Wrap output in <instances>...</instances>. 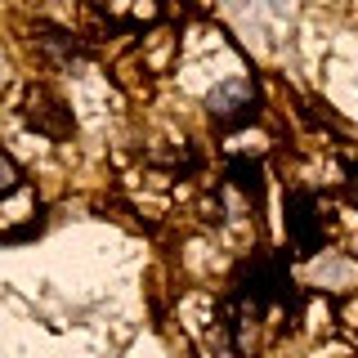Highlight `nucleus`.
Listing matches in <instances>:
<instances>
[{"instance_id": "obj_1", "label": "nucleus", "mask_w": 358, "mask_h": 358, "mask_svg": "<svg viewBox=\"0 0 358 358\" xmlns=\"http://www.w3.org/2000/svg\"><path fill=\"white\" fill-rule=\"evenodd\" d=\"M287 242L296 255H318L331 238V215L322 210V197L309 188H287Z\"/></svg>"}, {"instance_id": "obj_2", "label": "nucleus", "mask_w": 358, "mask_h": 358, "mask_svg": "<svg viewBox=\"0 0 358 358\" xmlns=\"http://www.w3.org/2000/svg\"><path fill=\"white\" fill-rule=\"evenodd\" d=\"M22 121L36 134H45V139H54V143H67L76 134L72 108L45 85H27V94H22Z\"/></svg>"}, {"instance_id": "obj_3", "label": "nucleus", "mask_w": 358, "mask_h": 358, "mask_svg": "<svg viewBox=\"0 0 358 358\" xmlns=\"http://www.w3.org/2000/svg\"><path fill=\"white\" fill-rule=\"evenodd\" d=\"M260 117V103H255L251 94H220V99H210V121H215L220 130H242V126H251V121Z\"/></svg>"}, {"instance_id": "obj_4", "label": "nucleus", "mask_w": 358, "mask_h": 358, "mask_svg": "<svg viewBox=\"0 0 358 358\" xmlns=\"http://www.w3.org/2000/svg\"><path fill=\"white\" fill-rule=\"evenodd\" d=\"M229 184L238 188L251 206H260V197H264V166L251 162V157H233L229 162Z\"/></svg>"}, {"instance_id": "obj_5", "label": "nucleus", "mask_w": 358, "mask_h": 358, "mask_svg": "<svg viewBox=\"0 0 358 358\" xmlns=\"http://www.w3.org/2000/svg\"><path fill=\"white\" fill-rule=\"evenodd\" d=\"M22 184V175H18V166L9 162V152H0V197L5 193H14V188Z\"/></svg>"}]
</instances>
